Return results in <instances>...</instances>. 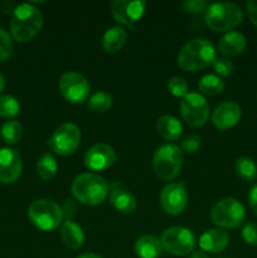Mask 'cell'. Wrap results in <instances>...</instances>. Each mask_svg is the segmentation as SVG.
Returning <instances> with one entry per match:
<instances>
[{
	"label": "cell",
	"mask_w": 257,
	"mask_h": 258,
	"mask_svg": "<svg viewBox=\"0 0 257 258\" xmlns=\"http://www.w3.org/2000/svg\"><path fill=\"white\" fill-rule=\"evenodd\" d=\"M236 174L246 181H253L257 178V165L251 158L242 156L234 164Z\"/></svg>",
	"instance_id": "484cf974"
},
{
	"label": "cell",
	"mask_w": 257,
	"mask_h": 258,
	"mask_svg": "<svg viewBox=\"0 0 257 258\" xmlns=\"http://www.w3.org/2000/svg\"><path fill=\"white\" fill-rule=\"evenodd\" d=\"M62 213H63V218H65L66 221H71V218H72L76 213L75 202L71 201V199L66 201L65 204H63V207H62Z\"/></svg>",
	"instance_id": "d590c367"
},
{
	"label": "cell",
	"mask_w": 257,
	"mask_h": 258,
	"mask_svg": "<svg viewBox=\"0 0 257 258\" xmlns=\"http://www.w3.org/2000/svg\"><path fill=\"white\" fill-rule=\"evenodd\" d=\"M204 20L214 32H227L241 24L243 12L233 3H213L206 9Z\"/></svg>",
	"instance_id": "277c9868"
},
{
	"label": "cell",
	"mask_w": 257,
	"mask_h": 258,
	"mask_svg": "<svg viewBox=\"0 0 257 258\" xmlns=\"http://www.w3.org/2000/svg\"><path fill=\"white\" fill-rule=\"evenodd\" d=\"M58 164L52 153L43 154L37 163V174L43 180H49L57 174Z\"/></svg>",
	"instance_id": "cb8c5ba5"
},
{
	"label": "cell",
	"mask_w": 257,
	"mask_h": 258,
	"mask_svg": "<svg viewBox=\"0 0 257 258\" xmlns=\"http://www.w3.org/2000/svg\"><path fill=\"white\" fill-rule=\"evenodd\" d=\"M246 48V38L239 32H227L218 40V50L224 55L234 57L241 54Z\"/></svg>",
	"instance_id": "ac0fdd59"
},
{
	"label": "cell",
	"mask_w": 257,
	"mask_h": 258,
	"mask_svg": "<svg viewBox=\"0 0 257 258\" xmlns=\"http://www.w3.org/2000/svg\"><path fill=\"white\" fill-rule=\"evenodd\" d=\"M81 143V130L72 122L58 126L48 139L47 144L50 150L60 156H70L78 149Z\"/></svg>",
	"instance_id": "ba28073f"
},
{
	"label": "cell",
	"mask_w": 257,
	"mask_h": 258,
	"mask_svg": "<svg viewBox=\"0 0 257 258\" xmlns=\"http://www.w3.org/2000/svg\"><path fill=\"white\" fill-rule=\"evenodd\" d=\"M43 14L33 4H20L13 12L10 32L13 38L24 43L34 38L43 27Z\"/></svg>",
	"instance_id": "6da1fadb"
},
{
	"label": "cell",
	"mask_w": 257,
	"mask_h": 258,
	"mask_svg": "<svg viewBox=\"0 0 257 258\" xmlns=\"http://www.w3.org/2000/svg\"><path fill=\"white\" fill-rule=\"evenodd\" d=\"M244 207L236 198H223L217 202L211 212V219L221 228H237L243 222Z\"/></svg>",
	"instance_id": "52a82bcc"
},
{
	"label": "cell",
	"mask_w": 257,
	"mask_h": 258,
	"mask_svg": "<svg viewBox=\"0 0 257 258\" xmlns=\"http://www.w3.org/2000/svg\"><path fill=\"white\" fill-rule=\"evenodd\" d=\"M28 217L37 228L45 232L54 231L63 222L62 207L50 199H38L28 208Z\"/></svg>",
	"instance_id": "8992f818"
},
{
	"label": "cell",
	"mask_w": 257,
	"mask_h": 258,
	"mask_svg": "<svg viewBox=\"0 0 257 258\" xmlns=\"http://www.w3.org/2000/svg\"><path fill=\"white\" fill-rule=\"evenodd\" d=\"M72 194L85 206H98L107 198L108 184L97 174L83 173L73 180Z\"/></svg>",
	"instance_id": "3957f363"
},
{
	"label": "cell",
	"mask_w": 257,
	"mask_h": 258,
	"mask_svg": "<svg viewBox=\"0 0 257 258\" xmlns=\"http://www.w3.org/2000/svg\"><path fill=\"white\" fill-rule=\"evenodd\" d=\"M213 67L214 71L222 77H229L234 71L233 63L227 58H216V60L213 62Z\"/></svg>",
	"instance_id": "1f68e13d"
},
{
	"label": "cell",
	"mask_w": 257,
	"mask_h": 258,
	"mask_svg": "<svg viewBox=\"0 0 257 258\" xmlns=\"http://www.w3.org/2000/svg\"><path fill=\"white\" fill-rule=\"evenodd\" d=\"M248 203L254 216H257V184H254L248 191Z\"/></svg>",
	"instance_id": "74e56055"
},
{
	"label": "cell",
	"mask_w": 257,
	"mask_h": 258,
	"mask_svg": "<svg viewBox=\"0 0 257 258\" xmlns=\"http://www.w3.org/2000/svg\"><path fill=\"white\" fill-rule=\"evenodd\" d=\"M183 166V151L176 145H161L154 153L153 168L161 180H173Z\"/></svg>",
	"instance_id": "5b68a950"
},
{
	"label": "cell",
	"mask_w": 257,
	"mask_h": 258,
	"mask_svg": "<svg viewBox=\"0 0 257 258\" xmlns=\"http://www.w3.org/2000/svg\"><path fill=\"white\" fill-rule=\"evenodd\" d=\"M241 118V107L236 102L226 101L222 102L214 108L212 115V122L216 126L217 130H228L237 125Z\"/></svg>",
	"instance_id": "2e32d148"
},
{
	"label": "cell",
	"mask_w": 257,
	"mask_h": 258,
	"mask_svg": "<svg viewBox=\"0 0 257 258\" xmlns=\"http://www.w3.org/2000/svg\"><path fill=\"white\" fill-rule=\"evenodd\" d=\"M201 146V136H198L197 134H190V135L185 136L181 141L180 149L181 151H185L188 154L196 153L197 150Z\"/></svg>",
	"instance_id": "d6a6232c"
},
{
	"label": "cell",
	"mask_w": 257,
	"mask_h": 258,
	"mask_svg": "<svg viewBox=\"0 0 257 258\" xmlns=\"http://www.w3.org/2000/svg\"><path fill=\"white\" fill-rule=\"evenodd\" d=\"M160 204L164 212L170 216H179L188 206V191L181 183L168 184L161 190Z\"/></svg>",
	"instance_id": "7c38bea8"
},
{
	"label": "cell",
	"mask_w": 257,
	"mask_h": 258,
	"mask_svg": "<svg viewBox=\"0 0 257 258\" xmlns=\"http://www.w3.org/2000/svg\"><path fill=\"white\" fill-rule=\"evenodd\" d=\"M127 33L121 27H111L102 38V47L107 53H116L125 45Z\"/></svg>",
	"instance_id": "603a6c76"
},
{
	"label": "cell",
	"mask_w": 257,
	"mask_h": 258,
	"mask_svg": "<svg viewBox=\"0 0 257 258\" xmlns=\"http://www.w3.org/2000/svg\"><path fill=\"white\" fill-rule=\"evenodd\" d=\"M20 105L15 97L10 95L0 96V116L2 117H14L19 113Z\"/></svg>",
	"instance_id": "f1b7e54d"
},
{
	"label": "cell",
	"mask_w": 257,
	"mask_h": 258,
	"mask_svg": "<svg viewBox=\"0 0 257 258\" xmlns=\"http://www.w3.org/2000/svg\"><path fill=\"white\" fill-rule=\"evenodd\" d=\"M229 243V236L223 229H208L199 237V247L202 251L209 253L222 252Z\"/></svg>",
	"instance_id": "e0dca14e"
},
{
	"label": "cell",
	"mask_w": 257,
	"mask_h": 258,
	"mask_svg": "<svg viewBox=\"0 0 257 258\" xmlns=\"http://www.w3.org/2000/svg\"><path fill=\"white\" fill-rule=\"evenodd\" d=\"M198 90L207 96H217L224 90V82L219 76L206 75L199 80Z\"/></svg>",
	"instance_id": "d4e9b609"
},
{
	"label": "cell",
	"mask_w": 257,
	"mask_h": 258,
	"mask_svg": "<svg viewBox=\"0 0 257 258\" xmlns=\"http://www.w3.org/2000/svg\"><path fill=\"white\" fill-rule=\"evenodd\" d=\"M168 90L175 97H184L188 93V85L186 81L181 77H173L168 82Z\"/></svg>",
	"instance_id": "4dcf8cb0"
},
{
	"label": "cell",
	"mask_w": 257,
	"mask_h": 258,
	"mask_svg": "<svg viewBox=\"0 0 257 258\" xmlns=\"http://www.w3.org/2000/svg\"><path fill=\"white\" fill-rule=\"evenodd\" d=\"M209 103L198 92H188L180 102V113L190 126H202L209 118Z\"/></svg>",
	"instance_id": "30bf717a"
},
{
	"label": "cell",
	"mask_w": 257,
	"mask_h": 258,
	"mask_svg": "<svg viewBox=\"0 0 257 258\" xmlns=\"http://www.w3.org/2000/svg\"><path fill=\"white\" fill-rule=\"evenodd\" d=\"M23 163L14 149H0V183L12 184L22 174Z\"/></svg>",
	"instance_id": "9a60e30c"
},
{
	"label": "cell",
	"mask_w": 257,
	"mask_h": 258,
	"mask_svg": "<svg viewBox=\"0 0 257 258\" xmlns=\"http://www.w3.org/2000/svg\"><path fill=\"white\" fill-rule=\"evenodd\" d=\"M117 160V154L107 144H96L85 154V166L92 171L106 170Z\"/></svg>",
	"instance_id": "4fadbf2b"
},
{
	"label": "cell",
	"mask_w": 257,
	"mask_h": 258,
	"mask_svg": "<svg viewBox=\"0 0 257 258\" xmlns=\"http://www.w3.org/2000/svg\"><path fill=\"white\" fill-rule=\"evenodd\" d=\"M247 15H248L252 24L257 27V0H249L247 3Z\"/></svg>",
	"instance_id": "8d00e7d4"
},
{
	"label": "cell",
	"mask_w": 257,
	"mask_h": 258,
	"mask_svg": "<svg viewBox=\"0 0 257 258\" xmlns=\"http://www.w3.org/2000/svg\"><path fill=\"white\" fill-rule=\"evenodd\" d=\"M156 130H158L159 135L164 138L165 140L175 141L183 134V126H181L180 121L174 116H161L156 122Z\"/></svg>",
	"instance_id": "7402d4cb"
},
{
	"label": "cell",
	"mask_w": 257,
	"mask_h": 258,
	"mask_svg": "<svg viewBox=\"0 0 257 258\" xmlns=\"http://www.w3.org/2000/svg\"><path fill=\"white\" fill-rule=\"evenodd\" d=\"M4 87H5V78H4V76L0 73V92L4 90Z\"/></svg>",
	"instance_id": "60d3db41"
},
{
	"label": "cell",
	"mask_w": 257,
	"mask_h": 258,
	"mask_svg": "<svg viewBox=\"0 0 257 258\" xmlns=\"http://www.w3.org/2000/svg\"><path fill=\"white\" fill-rule=\"evenodd\" d=\"M242 238L251 246H257V224L248 222L242 228Z\"/></svg>",
	"instance_id": "836d02e7"
},
{
	"label": "cell",
	"mask_w": 257,
	"mask_h": 258,
	"mask_svg": "<svg viewBox=\"0 0 257 258\" xmlns=\"http://www.w3.org/2000/svg\"><path fill=\"white\" fill-rule=\"evenodd\" d=\"M134 248L139 258H158L163 253L161 242L154 236H143L138 238Z\"/></svg>",
	"instance_id": "44dd1931"
},
{
	"label": "cell",
	"mask_w": 257,
	"mask_h": 258,
	"mask_svg": "<svg viewBox=\"0 0 257 258\" xmlns=\"http://www.w3.org/2000/svg\"><path fill=\"white\" fill-rule=\"evenodd\" d=\"M110 203L116 211L123 214L133 213L138 208V202L135 197L122 188H115L111 190Z\"/></svg>",
	"instance_id": "d6986e66"
},
{
	"label": "cell",
	"mask_w": 257,
	"mask_h": 258,
	"mask_svg": "<svg viewBox=\"0 0 257 258\" xmlns=\"http://www.w3.org/2000/svg\"><path fill=\"white\" fill-rule=\"evenodd\" d=\"M2 135L5 143L9 144V145H14L18 141H20L23 136L22 125L15 120L7 121L2 126Z\"/></svg>",
	"instance_id": "83f0119b"
},
{
	"label": "cell",
	"mask_w": 257,
	"mask_h": 258,
	"mask_svg": "<svg viewBox=\"0 0 257 258\" xmlns=\"http://www.w3.org/2000/svg\"><path fill=\"white\" fill-rule=\"evenodd\" d=\"M59 91L70 102L82 103L90 95V83L81 73L67 72L59 78Z\"/></svg>",
	"instance_id": "8fae6325"
},
{
	"label": "cell",
	"mask_w": 257,
	"mask_h": 258,
	"mask_svg": "<svg viewBox=\"0 0 257 258\" xmlns=\"http://www.w3.org/2000/svg\"><path fill=\"white\" fill-rule=\"evenodd\" d=\"M208 8V2L206 0H186L183 3V9L190 14H198Z\"/></svg>",
	"instance_id": "e575fe53"
},
{
	"label": "cell",
	"mask_w": 257,
	"mask_h": 258,
	"mask_svg": "<svg viewBox=\"0 0 257 258\" xmlns=\"http://www.w3.org/2000/svg\"><path fill=\"white\" fill-rule=\"evenodd\" d=\"M190 258H209L208 256H207L204 252H193V253L190 254Z\"/></svg>",
	"instance_id": "f35d334b"
},
{
	"label": "cell",
	"mask_w": 257,
	"mask_h": 258,
	"mask_svg": "<svg viewBox=\"0 0 257 258\" xmlns=\"http://www.w3.org/2000/svg\"><path fill=\"white\" fill-rule=\"evenodd\" d=\"M112 106V97L107 92H97L91 96L87 101V108L92 112L103 113Z\"/></svg>",
	"instance_id": "4316f807"
},
{
	"label": "cell",
	"mask_w": 257,
	"mask_h": 258,
	"mask_svg": "<svg viewBox=\"0 0 257 258\" xmlns=\"http://www.w3.org/2000/svg\"><path fill=\"white\" fill-rule=\"evenodd\" d=\"M161 246L163 249L174 256H188L194 252L196 237L184 227H170L161 234Z\"/></svg>",
	"instance_id": "9c48e42d"
},
{
	"label": "cell",
	"mask_w": 257,
	"mask_h": 258,
	"mask_svg": "<svg viewBox=\"0 0 257 258\" xmlns=\"http://www.w3.org/2000/svg\"><path fill=\"white\" fill-rule=\"evenodd\" d=\"M14 44L13 39L7 30L0 28V62H4L12 55Z\"/></svg>",
	"instance_id": "f546056e"
},
{
	"label": "cell",
	"mask_w": 257,
	"mask_h": 258,
	"mask_svg": "<svg viewBox=\"0 0 257 258\" xmlns=\"http://www.w3.org/2000/svg\"><path fill=\"white\" fill-rule=\"evenodd\" d=\"M60 238L68 248L80 249L85 242V233L77 223L72 221H65L60 228Z\"/></svg>",
	"instance_id": "ffe728a7"
},
{
	"label": "cell",
	"mask_w": 257,
	"mask_h": 258,
	"mask_svg": "<svg viewBox=\"0 0 257 258\" xmlns=\"http://www.w3.org/2000/svg\"><path fill=\"white\" fill-rule=\"evenodd\" d=\"M146 3L144 0H115L111 4V13L118 23L131 25L138 22L145 13Z\"/></svg>",
	"instance_id": "5bb4252c"
},
{
	"label": "cell",
	"mask_w": 257,
	"mask_h": 258,
	"mask_svg": "<svg viewBox=\"0 0 257 258\" xmlns=\"http://www.w3.org/2000/svg\"><path fill=\"white\" fill-rule=\"evenodd\" d=\"M216 60V48L211 40L196 38L186 43L178 55V64L181 70L196 72L213 64Z\"/></svg>",
	"instance_id": "7a4b0ae2"
},
{
	"label": "cell",
	"mask_w": 257,
	"mask_h": 258,
	"mask_svg": "<svg viewBox=\"0 0 257 258\" xmlns=\"http://www.w3.org/2000/svg\"><path fill=\"white\" fill-rule=\"evenodd\" d=\"M76 258H102V257L98 256V254H96V253H82Z\"/></svg>",
	"instance_id": "ab89813d"
}]
</instances>
